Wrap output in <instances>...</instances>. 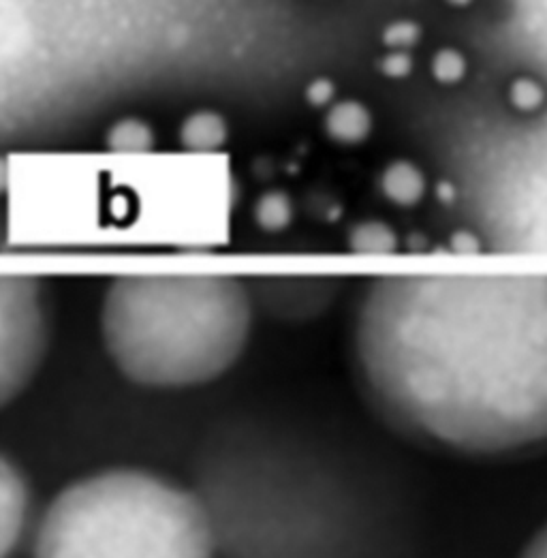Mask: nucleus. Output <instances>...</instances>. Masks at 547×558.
Returning a JSON list of instances; mask_svg holds the SVG:
<instances>
[{
	"mask_svg": "<svg viewBox=\"0 0 547 558\" xmlns=\"http://www.w3.org/2000/svg\"><path fill=\"white\" fill-rule=\"evenodd\" d=\"M447 5H451V7H468L473 3V0H445Z\"/></svg>",
	"mask_w": 547,
	"mask_h": 558,
	"instance_id": "obj_19",
	"label": "nucleus"
},
{
	"mask_svg": "<svg viewBox=\"0 0 547 558\" xmlns=\"http://www.w3.org/2000/svg\"><path fill=\"white\" fill-rule=\"evenodd\" d=\"M325 131L334 142L355 146L362 144L372 131V114L362 101L342 99L327 107Z\"/></svg>",
	"mask_w": 547,
	"mask_h": 558,
	"instance_id": "obj_5",
	"label": "nucleus"
},
{
	"mask_svg": "<svg viewBox=\"0 0 547 558\" xmlns=\"http://www.w3.org/2000/svg\"><path fill=\"white\" fill-rule=\"evenodd\" d=\"M383 195L398 206H415L426 193V176L413 161H392L381 174Z\"/></svg>",
	"mask_w": 547,
	"mask_h": 558,
	"instance_id": "obj_6",
	"label": "nucleus"
},
{
	"mask_svg": "<svg viewBox=\"0 0 547 558\" xmlns=\"http://www.w3.org/2000/svg\"><path fill=\"white\" fill-rule=\"evenodd\" d=\"M255 221L265 231H283L293 221V204L287 193L268 191L255 204Z\"/></svg>",
	"mask_w": 547,
	"mask_h": 558,
	"instance_id": "obj_9",
	"label": "nucleus"
},
{
	"mask_svg": "<svg viewBox=\"0 0 547 558\" xmlns=\"http://www.w3.org/2000/svg\"><path fill=\"white\" fill-rule=\"evenodd\" d=\"M451 246L456 248V251H479V238L473 234V231H458V234L451 236Z\"/></svg>",
	"mask_w": 547,
	"mask_h": 558,
	"instance_id": "obj_17",
	"label": "nucleus"
},
{
	"mask_svg": "<svg viewBox=\"0 0 547 558\" xmlns=\"http://www.w3.org/2000/svg\"><path fill=\"white\" fill-rule=\"evenodd\" d=\"M509 103L520 114H533L545 103V88L530 75H520L509 84Z\"/></svg>",
	"mask_w": 547,
	"mask_h": 558,
	"instance_id": "obj_11",
	"label": "nucleus"
},
{
	"mask_svg": "<svg viewBox=\"0 0 547 558\" xmlns=\"http://www.w3.org/2000/svg\"><path fill=\"white\" fill-rule=\"evenodd\" d=\"M28 516V486L20 471L0 462V558L18 544Z\"/></svg>",
	"mask_w": 547,
	"mask_h": 558,
	"instance_id": "obj_4",
	"label": "nucleus"
},
{
	"mask_svg": "<svg viewBox=\"0 0 547 558\" xmlns=\"http://www.w3.org/2000/svg\"><path fill=\"white\" fill-rule=\"evenodd\" d=\"M304 99L310 107L315 110H327L334 101H336V84L330 77H315V80L308 82L306 90H304Z\"/></svg>",
	"mask_w": 547,
	"mask_h": 558,
	"instance_id": "obj_14",
	"label": "nucleus"
},
{
	"mask_svg": "<svg viewBox=\"0 0 547 558\" xmlns=\"http://www.w3.org/2000/svg\"><path fill=\"white\" fill-rule=\"evenodd\" d=\"M432 77L443 86H456L464 80L468 71L466 56L456 48H443L432 56Z\"/></svg>",
	"mask_w": 547,
	"mask_h": 558,
	"instance_id": "obj_12",
	"label": "nucleus"
},
{
	"mask_svg": "<svg viewBox=\"0 0 547 558\" xmlns=\"http://www.w3.org/2000/svg\"><path fill=\"white\" fill-rule=\"evenodd\" d=\"M244 293L225 278L127 276L103 304V340L124 377L156 390L214 381L248 340Z\"/></svg>",
	"mask_w": 547,
	"mask_h": 558,
	"instance_id": "obj_2",
	"label": "nucleus"
},
{
	"mask_svg": "<svg viewBox=\"0 0 547 558\" xmlns=\"http://www.w3.org/2000/svg\"><path fill=\"white\" fill-rule=\"evenodd\" d=\"M434 195H436V199H439V201H441V204L449 206V204H453V201H456V197H458L456 184H453V182H449V180H441V182H436V186H434Z\"/></svg>",
	"mask_w": 547,
	"mask_h": 558,
	"instance_id": "obj_18",
	"label": "nucleus"
},
{
	"mask_svg": "<svg viewBox=\"0 0 547 558\" xmlns=\"http://www.w3.org/2000/svg\"><path fill=\"white\" fill-rule=\"evenodd\" d=\"M353 362L372 407L419 441L464 454L547 441V283L383 285Z\"/></svg>",
	"mask_w": 547,
	"mask_h": 558,
	"instance_id": "obj_1",
	"label": "nucleus"
},
{
	"mask_svg": "<svg viewBox=\"0 0 547 558\" xmlns=\"http://www.w3.org/2000/svg\"><path fill=\"white\" fill-rule=\"evenodd\" d=\"M381 39L387 50L409 52L417 41H421V26L413 20H396L383 28Z\"/></svg>",
	"mask_w": 547,
	"mask_h": 558,
	"instance_id": "obj_13",
	"label": "nucleus"
},
{
	"mask_svg": "<svg viewBox=\"0 0 547 558\" xmlns=\"http://www.w3.org/2000/svg\"><path fill=\"white\" fill-rule=\"evenodd\" d=\"M227 120L214 110H197L186 116L180 127V139L184 148L197 152H210L227 142Z\"/></svg>",
	"mask_w": 547,
	"mask_h": 558,
	"instance_id": "obj_7",
	"label": "nucleus"
},
{
	"mask_svg": "<svg viewBox=\"0 0 547 558\" xmlns=\"http://www.w3.org/2000/svg\"><path fill=\"white\" fill-rule=\"evenodd\" d=\"M379 69L389 80H402L413 71V56L404 50H389L381 60Z\"/></svg>",
	"mask_w": 547,
	"mask_h": 558,
	"instance_id": "obj_15",
	"label": "nucleus"
},
{
	"mask_svg": "<svg viewBox=\"0 0 547 558\" xmlns=\"http://www.w3.org/2000/svg\"><path fill=\"white\" fill-rule=\"evenodd\" d=\"M35 558H214L212 520L191 492L146 471L80 479L45 509Z\"/></svg>",
	"mask_w": 547,
	"mask_h": 558,
	"instance_id": "obj_3",
	"label": "nucleus"
},
{
	"mask_svg": "<svg viewBox=\"0 0 547 558\" xmlns=\"http://www.w3.org/2000/svg\"><path fill=\"white\" fill-rule=\"evenodd\" d=\"M351 248L355 253H389L396 248V236L385 223L368 221L351 231Z\"/></svg>",
	"mask_w": 547,
	"mask_h": 558,
	"instance_id": "obj_10",
	"label": "nucleus"
},
{
	"mask_svg": "<svg viewBox=\"0 0 547 558\" xmlns=\"http://www.w3.org/2000/svg\"><path fill=\"white\" fill-rule=\"evenodd\" d=\"M522 558H547V524L533 539H530V544L526 546Z\"/></svg>",
	"mask_w": 547,
	"mask_h": 558,
	"instance_id": "obj_16",
	"label": "nucleus"
},
{
	"mask_svg": "<svg viewBox=\"0 0 547 558\" xmlns=\"http://www.w3.org/2000/svg\"><path fill=\"white\" fill-rule=\"evenodd\" d=\"M105 146L118 154H142L154 148V131L142 118H122L107 131Z\"/></svg>",
	"mask_w": 547,
	"mask_h": 558,
	"instance_id": "obj_8",
	"label": "nucleus"
}]
</instances>
